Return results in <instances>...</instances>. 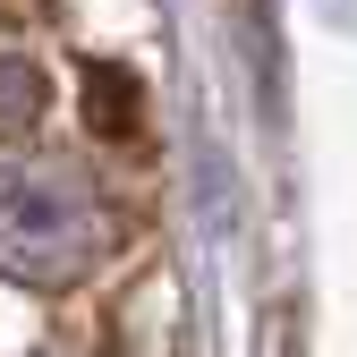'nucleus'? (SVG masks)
Masks as SVG:
<instances>
[{
	"mask_svg": "<svg viewBox=\"0 0 357 357\" xmlns=\"http://www.w3.org/2000/svg\"><path fill=\"white\" fill-rule=\"evenodd\" d=\"M102 255V204L77 170L9 162L0 170V273L26 289H68Z\"/></svg>",
	"mask_w": 357,
	"mask_h": 357,
	"instance_id": "f257e3e1",
	"label": "nucleus"
},
{
	"mask_svg": "<svg viewBox=\"0 0 357 357\" xmlns=\"http://www.w3.org/2000/svg\"><path fill=\"white\" fill-rule=\"evenodd\" d=\"M43 102H52L43 68H26V60H0V137H26V128L43 119Z\"/></svg>",
	"mask_w": 357,
	"mask_h": 357,
	"instance_id": "f03ea898",
	"label": "nucleus"
},
{
	"mask_svg": "<svg viewBox=\"0 0 357 357\" xmlns=\"http://www.w3.org/2000/svg\"><path fill=\"white\" fill-rule=\"evenodd\" d=\"M85 111H94V128H137V85L119 68H94L85 77Z\"/></svg>",
	"mask_w": 357,
	"mask_h": 357,
	"instance_id": "7ed1b4c3",
	"label": "nucleus"
}]
</instances>
